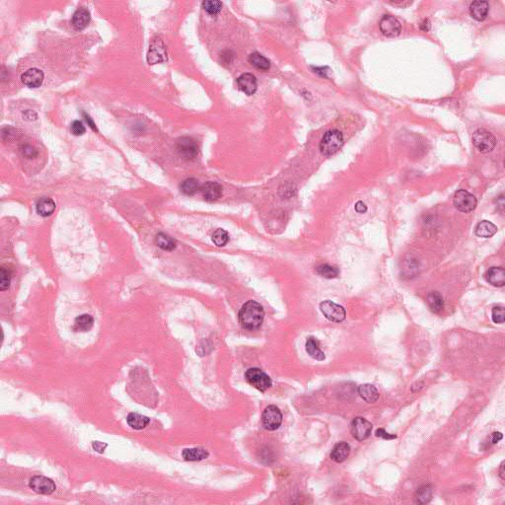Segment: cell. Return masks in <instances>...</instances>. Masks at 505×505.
<instances>
[{
  "label": "cell",
  "instance_id": "39",
  "mask_svg": "<svg viewBox=\"0 0 505 505\" xmlns=\"http://www.w3.org/2000/svg\"><path fill=\"white\" fill-rule=\"evenodd\" d=\"M92 446H93L95 451H97L99 453H103L105 451V449L107 448L108 444L107 443H102V442H100V441H94L92 443Z\"/></svg>",
  "mask_w": 505,
  "mask_h": 505
},
{
  "label": "cell",
  "instance_id": "11",
  "mask_svg": "<svg viewBox=\"0 0 505 505\" xmlns=\"http://www.w3.org/2000/svg\"><path fill=\"white\" fill-rule=\"evenodd\" d=\"M179 154L187 160L194 159L198 154V146L195 141L189 137H183L177 143Z\"/></svg>",
  "mask_w": 505,
  "mask_h": 505
},
{
  "label": "cell",
  "instance_id": "2",
  "mask_svg": "<svg viewBox=\"0 0 505 505\" xmlns=\"http://www.w3.org/2000/svg\"><path fill=\"white\" fill-rule=\"evenodd\" d=\"M343 144V135L337 129H331L327 131L320 143L321 153L324 156H332Z\"/></svg>",
  "mask_w": 505,
  "mask_h": 505
},
{
  "label": "cell",
  "instance_id": "29",
  "mask_svg": "<svg viewBox=\"0 0 505 505\" xmlns=\"http://www.w3.org/2000/svg\"><path fill=\"white\" fill-rule=\"evenodd\" d=\"M155 243L160 249H162L164 251H173L177 246L176 241L172 237H170L164 233H159L156 236Z\"/></svg>",
  "mask_w": 505,
  "mask_h": 505
},
{
  "label": "cell",
  "instance_id": "18",
  "mask_svg": "<svg viewBox=\"0 0 505 505\" xmlns=\"http://www.w3.org/2000/svg\"><path fill=\"white\" fill-rule=\"evenodd\" d=\"M489 11V5L486 1H474L470 5V14L477 21H484Z\"/></svg>",
  "mask_w": 505,
  "mask_h": 505
},
{
  "label": "cell",
  "instance_id": "24",
  "mask_svg": "<svg viewBox=\"0 0 505 505\" xmlns=\"http://www.w3.org/2000/svg\"><path fill=\"white\" fill-rule=\"evenodd\" d=\"M126 421L131 428L135 430H140L148 425V423L150 422V419L136 413H131L127 416Z\"/></svg>",
  "mask_w": 505,
  "mask_h": 505
},
{
  "label": "cell",
  "instance_id": "25",
  "mask_svg": "<svg viewBox=\"0 0 505 505\" xmlns=\"http://www.w3.org/2000/svg\"><path fill=\"white\" fill-rule=\"evenodd\" d=\"M496 232H497V227L493 223H491L487 220H484V221L480 222L476 227V235L481 238H490Z\"/></svg>",
  "mask_w": 505,
  "mask_h": 505
},
{
  "label": "cell",
  "instance_id": "35",
  "mask_svg": "<svg viewBox=\"0 0 505 505\" xmlns=\"http://www.w3.org/2000/svg\"><path fill=\"white\" fill-rule=\"evenodd\" d=\"M203 8L210 15H216L221 11L222 3L220 1H204L203 2Z\"/></svg>",
  "mask_w": 505,
  "mask_h": 505
},
{
  "label": "cell",
  "instance_id": "45",
  "mask_svg": "<svg viewBox=\"0 0 505 505\" xmlns=\"http://www.w3.org/2000/svg\"><path fill=\"white\" fill-rule=\"evenodd\" d=\"M499 476L500 478L504 481L505 480V476H504V462L501 463L500 465V468H499Z\"/></svg>",
  "mask_w": 505,
  "mask_h": 505
},
{
  "label": "cell",
  "instance_id": "15",
  "mask_svg": "<svg viewBox=\"0 0 505 505\" xmlns=\"http://www.w3.org/2000/svg\"><path fill=\"white\" fill-rule=\"evenodd\" d=\"M201 192L207 201L212 203L219 199L222 195V187L216 182H208L200 188Z\"/></svg>",
  "mask_w": 505,
  "mask_h": 505
},
{
  "label": "cell",
  "instance_id": "44",
  "mask_svg": "<svg viewBox=\"0 0 505 505\" xmlns=\"http://www.w3.org/2000/svg\"><path fill=\"white\" fill-rule=\"evenodd\" d=\"M85 118H86V119H85V120H86V122H87V124H88V125H89V126H90V127H91V128H92V129H94V130H97V128H96V125H95V124H94V123H93V122H92V120H91V118H90V117H89V116H85Z\"/></svg>",
  "mask_w": 505,
  "mask_h": 505
},
{
  "label": "cell",
  "instance_id": "30",
  "mask_svg": "<svg viewBox=\"0 0 505 505\" xmlns=\"http://www.w3.org/2000/svg\"><path fill=\"white\" fill-rule=\"evenodd\" d=\"M433 489L431 485L425 484L421 486L416 492V500L420 504H426L432 499Z\"/></svg>",
  "mask_w": 505,
  "mask_h": 505
},
{
  "label": "cell",
  "instance_id": "26",
  "mask_svg": "<svg viewBox=\"0 0 505 505\" xmlns=\"http://www.w3.org/2000/svg\"><path fill=\"white\" fill-rule=\"evenodd\" d=\"M427 303L430 310L433 313H440L443 310L444 307V300L440 293L438 292H431L427 296Z\"/></svg>",
  "mask_w": 505,
  "mask_h": 505
},
{
  "label": "cell",
  "instance_id": "32",
  "mask_svg": "<svg viewBox=\"0 0 505 505\" xmlns=\"http://www.w3.org/2000/svg\"><path fill=\"white\" fill-rule=\"evenodd\" d=\"M316 273L319 275H321V276H323L325 278H328V279L336 278L338 275V274H339V272H338V270L337 268H335L333 266H330V265H327V264L318 266L316 268Z\"/></svg>",
  "mask_w": 505,
  "mask_h": 505
},
{
  "label": "cell",
  "instance_id": "5",
  "mask_svg": "<svg viewBox=\"0 0 505 505\" xmlns=\"http://www.w3.org/2000/svg\"><path fill=\"white\" fill-rule=\"evenodd\" d=\"M473 142L480 152L488 153L495 147L496 139L491 132L480 128L475 131L473 135Z\"/></svg>",
  "mask_w": 505,
  "mask_h": 505
},
{
  "label": "cell",
  "instance_id": "22",
  "mask_svg": "<svg viewBox=\"0 0 505 505\" xmlns=\"http://www.w3.org/2000/svg\"><path fill=\"white\" fill-rule=\"evenodd\" d=\"M306 351L308 352V355L312 358H314V359H316L318 361H323L326 358L325 353L319 347V342H318V340L315 337H311L307 338V341H306Z\"/></svg>",
  "mask_w": 505,
  "mask_h": 505
},
{
  "label": "cell",
  "instance_id": "16",
  "mask_svg": "<svg viewBox=\"0 0 505 505\" xmlns=\"http://www.w3.org/2000/svg\"><path fill=\"white\" fill-rule=\"evenodd\" d=\"M182 456L186 461L195 462V461H201L205 460L210 456V453L207 449L201 448V447H195V448H187L184 449Z\"/></svg>",
  "mask_w": 505,
  "mask_h": 505
},
{
  "label": "cell",
  "instance_id": "27",
  "mask_svg": "<svg viewBox=\"0 0 505 505\" xmlns=\"http://www.w3.org/2000/svg\"><path fill=\"white\" fill-rule=\"evenodd\" d=\"M93 317L89 314H83L75 319L73 329L76 332H88L93 327Z\"/></svg>",
  "mask_w": 505,
  "mask_h": 505
},
{
  "label": "cell",
  "instance_id": "34",
  "mask_svg": "<svg viewBox=\"0 0 505 505\" xmlns=\"http://www.w3.org/2000/svg\"><path fill=\"white\" fill-rule=\"evenodd\" d=\"M212 241L217 247H223L229 241V234L224 229H216L212 234Z\"/></svg>",
  "mask_w": 505,
  "mask_h": 505
},
{
  "label": "cell",
  "instance_id": "17",
  "mask_svg": "<svg viewBox=\"0 0 505 505\" xmlns=\"http://www.w3.org/2000/svg\"><path fill=\"white\" fill-rule=\"evenodd\" d=\"M486 281L496 287H502L505 284V271L502 268H490L485 274Z\"/></svg>",
  "mask_w": 505,
  "mask_h": 505
},
{
  "label": "cell",
  "instance_id": "20",
  "mask_svg": "<svg viewBox=\"0 0 505 505\" xmlns=\"http://www.w3.org/2000/svg\"><path fill=\"white\" fill-rule=\"evenodd\" d=\"M36 209H37V212L41 216L46 217V216L52 215L54 213V211L56 210V203L52 198L42 197L38 201Z\"/></svg>",
  "mask_w": 505,
  "mask_h": 505
},
{
  "label": "cell",
  "instance_id": "9",
  "mask_svg": "<svg viewBox=\"0 0 505 505\" xmlns=\"http://www.w3.org/2000/svg\"><path fill=\"white\" fill-rule=\"evenodd\" d=\"M29 486L39 494L49 495L56 491L57 485L53 480L42 476H35L30 480Z\"/></svg>",
  "mask_w": 505,
  "mask_h": 505
},
{
  "label": "cell",
  "instance_id": "42",
  "mask_svg": "<svg viewBox=\"0 0 505 505\" xmlns=\"http://www.w3.org/2000/svg\"><path fill=\"white\" fill-rule=\"evenodd\" d=\"M502 439V434L500 432H493L492 433V443L495 444L497 443L498 441H500Z\"/></svg>",
  "mask_w": 505,
  "mask_h": 505
},
{
  "label": "cell",
  "instance_id": "14",
  "mask_svg": "<svg viewBox=\"0 0 505 505\" xmlns=\"http://www.w3.org/2000/svg\"><path fill=\"white\" fill-rule=\"evenodd\" d=\"M21 80L26 86L37 88L40 87L43 81V73L38 68H30L22 74Z\"/></svg>",
  "mask_w": 505,
  "mask_h": 505
},
{
  "label": "cell",
  "instance_id": "33",
  "mask_svg": "<svg viewBox=\"0 0 505 505\" xmlns=\"http://www.w3.org/2000/svg\"><path fill=\"white\" fill-rule=\"evenodd\" d=\"M11 271L9 268L2 266L0 269V290H7L11 282Z\"/></svg>",
  "mask_w": 505,
  "mask_h": 505
},
{
  "label": "cell",
  "instance_id": "7",
  "mask_svg": "<svg viewBox=\"0 0 505 505\" xmlns=\"http://www.w3.org/2000/svg\"><path fill=\"white\" fill-rule=\"evenodd\" d=\"M320 310L323 315L331 322L340 323L345 320L346 312L345 309L330 300L323 301L320 304Z\"/></svg>",
  "mask_w": 505,
  "mask_h": 505
},
{
  "label": "cell",
  "instance_id": "1",
  "mask_svg": "<svg viewBox=\"0 0 505 505\" xmlns=\"http://www.w3.org/2000/svg\"><path fill=\"white\" fill-rule=\"evenodd\" d=\"M265 319L264 308L256 301H248L239 312V322L245 330L256 331L261 328Z\"/></svg>",
  "mask_w": 505,
  "mask_h": 505
},
{
  "label": "cell",
  "instance_id": "36",
  "mask_svg": "<svg viewBox=\"0 0 505 505\" xmlns=\"http://www.w3.org/2000/svg\"><path fill=\"white\" fill-rule=\"evenodd\" d=\"M491 318H492L493 323H495V324H503L504 320H505L504 308L502 306H495L492 309Z\"/></svg>",
  "mask_w": 505,
  "mask_h": 505
},
{
  "label": "cell",
  "instance_id": "37",
  "mask_svg": "<svg viewBox=\"0 0 505 505\" xmlns=\"http://www.w3.org/2000/svg\"><path fill=\"white\" fill-rule=\"evenodd\" d=\"M72 133L76 136H79V135H82L85 133V126L84 125L82 124V122L80 121H74L72 124H71V127H70Z\"/></svg>",
  "mask_w": 505,
  "mask_h": 505
},
{
  "label": "cell",
  "instance_id": "43",
  "mask_svg": "<svg viewBox=\"0 0 505 505\" xmlns=\"http://www.w3.org/2000/svg\"><path fill=\"white\" fill-rule=\"evenodd\" d=\"M429 28H430V23H429V21H428L427 19H425V20L422 22V24L421 25V29L422 31H424V32H427V31L429 30Z\"/></svg>",
  "mask_w": 505,
  "mask_h": 505
},
{
  "label": "cell",
  "instance_id": "4",
  "mask_svg": "<svg viewBox=\"0 0 505 505\" xmlns=\"http://www.w3.org/2000/svg\"><path fill=\"white\" fill-rule=\"evenodd\" d=\"M167 61V50L163 41L156 37L151 42L147 53V63L151 65Z\"/></svg>",
  "mask_w": 505,
  "mask_h": 505
},
{
  "label": "cell",
  "instance_id": "41",
  "mask_svg": "<svg viewBox=\"0 0 505 505\" xmlns=\"http://www.w3.org/2000/svg\"><path fill=\"white\" fill-rule=\"evenodd\" d=\"M355 209L358 213H364L367 211V207L362 203V201H358V203H357Z\"/></svg>",
  "mask_w": 505,
  "mask_h": 505
},
{
  "label": "cell",
  "instance_id": "40",
  "mask_svg": "<svg viewBox=\"0 0 505 505\" xmlns=\"http://www.w3.org/2000/svg\"><path fill=\"white\" fill-rule=\"evenodd\" d=\"M23 153L25 156H27L29 158H34L37 155V151L32 146H25L24 150H23Z\"/></svg>",
  "mask_w": 505,
  "mask_h": 505
},
{
  "label": "cell",
  "instance_id": "19",
  "mask_svg": "<svg viewBox=\"0 0 505 505\" xmlns=\"http://www.w3.org/2000/svg\"><path fill=\"white\" fill-rule=\"evenodd\" d=\"M350 453V446L346 442H339L336 444L332 450L331 458L336 463H342L347 459Z\"/></svg>",
  "mask_w": 505,
  "mask_h": 505
},
{
  "label": "cell",
  "instance_id": "12",
  "mask_svg": "<svg viewBox=\"0 0 505 505\" xmlns=\"http://www.w3.org/2000/svg\"><path fill=\"white\" fill-rule=\"evenodd\" d=\"M381 33L389 38L397 37L400 34L401 26L400 23L392 15H385L382 17L379 23Z\"/></svg>",
  "mask_w": 505,
  "mask_h": 505
},
{
  "label": "cell",
  "instance_id": "23",
  "mask_svg": "<svg viewBox=\"0 0 505 505\" xmlns=\"http://www.w3.org/2000/svg\"><path fill=\"white\" fill-rule=\"evenodd\" d=\"M358 394L367 402H375L379 399V392L374 385L363 384L358 387Z\"/></svg>",
  "mask_w": 505,
  "mask_h": 505
},
{
  "label": "cell",
  "instance_id": "31",
  "mask_svg": "<svg viewBox=\"0 0 505 505\" xmlns=\"http://www.w3.org/2000/svg\"><path fill=\"white\" fill-rule=\"evenodd\" d=\"M198 189H200V186H199L198 181L194 178L187 179L181 185V190L185 194H188V195L194 194Z\"/></svg>",
  "mask_w": 505,
  "mask_h": 505
},
{
  "label": "cell",
  "instance_id": "21",
  "mask_svg": "<svg viewBox=\"0 0 505 505\" xmlns=\"http://www.w3.org/2000/svg\"><path fill=\"white\" fill-rule=\"evenodd\" d=\"M90 20H91L90 12L85 8L77 9L72 16V24L78 30H82V29L86 28L88 26Z\"/></svg>",
  "mask_w": 505,
  "mask_h": 505
},
{
  "label": "cell",
  "instance_id": "38",
  "mask_svg": "<svg viewBox=\"0 0 505 505\" xmlns=\"http://www.w3.org/2000/svg\"><path fill=\"white\" fill-rule=\"evenodd\" d=\"M376 436L377 437H381L383 439H386V440H391V439H395L397 438V435L395 434H390L388 432H386L383 428H379L376 430Z\"/></svg>",
  "mask_w": 505,
  "mask_h": 505
},
{
  "label": "cell",
  "instance_id": "3",
  "mask_svg": "<svg viewBox=\"0 0 505 505\" xmlns=\"http://www.w3.org/2000/svg\"><path fill=\"white\" fill-rule=\"evenodd\" d=\"M245 378L251 386H252L261 392H266L273 385L271 377L268 374H266L263 370H261L260 368L248 369L246 371Z\"/></svg>",
  "mask_w": 505,
  "mask_h": 505
},
{
  "label": "cell",
  "instance_id": "13",
  "mask_svg": "<svg viewBox=\"0 0 505 505\" xmlns=\"http://www.w3.org/2000/svg\"><path fill=\"white\" fill-rule=\"evenodd\" d=\"M237 86L239 90L244 92L245 94L251 96L254 95L258 88V83L256 77L251 73H244L237 78Z\"/></svg>",
  "mask_w": 505,
  "mask_h": 505
},
{
  "label": "cell",
  "instance_id": "10",
  "mask_svg": "<svg viewBox=\"0 0 505 505\" xmlns=\"http://www.w3.org/2000/svg\"><path fill=\"white\" fill-rule=\"evenodd\" d=\"M350 431L352 436L358 441L367 439L372 431V424L363 418H356L351 422Z\"/></svg>",
  "mask_w": 505,
  "mask_h": 505
},
{
  "label": "cell",
  "instance_id": "6",
  "mask_svg": "<svg viewBox=\"0 0 505 505\" xmlns=\"http://www.w3.org/2000/svg\"><path fill=\"white\" fill-rule=\"evenodd\" d=\"M453 203L455 208L462 212H471L476 210L478 201L475 195L465 189H460L455 192Z\"/></svg>",
  "mask_w": 505,
  "mask_h": 505
},
{
  "label": "cell",
  "instance_id": "8",
  "mask_svg": "<svg viewBox=\"0 0 505 505\" xmlns=\"http://www.w3.org/2000/svg\"><path fill=\"white\" fill-rule=\"evenodd\" d=\"M263 426L270 431L276 430L282 423V414L276 406H269L262 415Z\"/></svg>",
  "mask_w": 505,
  "mask_h": 505
},
{
  "label": "cell",
  "instance_id": "28",
  "mask_svg": "<svg viewBox=\"0 0 505 505\" xmlns=\"http://www.w3.org/2000/svg\"><path fill=\"white\" fill-rule=\"evenodd\" d=\"M249 63L260 70H269L271 67L270 61L266 59L264 56L260 55L259 53H254L250 55Z\"/></svg>",
  "mask_w": 505,
  "mask_h": 505
}]
</instances>
